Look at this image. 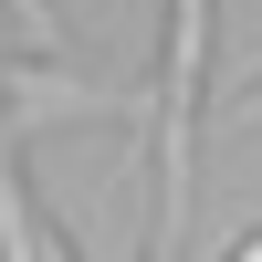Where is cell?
Returning <instances> with one entry per match:
<instances>
[{"label": "cell", "mask_w": 262, "mask_h": 262, "mask_svg": "<svg viewBox=\"0 0 262 262\" xmlns=\"http://www.w3.org/2000/svg\"><path fill=\"white\" fill-rule=\"evenodd\" d=\"M200 74H210V0H168V63H158V210H147V262H179L189 242V147H200Z\"/></svg>", "instance_id": "obj_1"}, {"label": "cell", "mask_w": 262, "mask_h": 262, "mask_svg": "<svg viewBox=\"0 0 262 262\" xmlns=\"http://www.w3.org/2000/svg\"><path fill=\"white\" fill-rule=\"evenodd\" d=\"M0 105H11V126H32V116H137V84H84V74H53L42 53H21L0 74Z\"/></svg>", "instance_id": "obj_2"}, {"label": "cell", "mask_w": 262, "mask_h": 262, "mask_svg": "<svg viewBox=\"0 0 262 262\" xmlns=\"http://www.w3.org/2000/svg\"><path fill=\"white\" fill-rule=\"evenodd\" d=\"M0 262H42V221H32V200H21L11 168H0Z\"/></svg>", "instance_id": "obj_3"}, {"label": "cell", "mask_w": 262, "mask_h": 262, "mask_svg": "<svg viewBox=\"0 0 262 262\" xmlns=\"http://www.w3.org/2000/svg\"><path fill=\"white\" fill-rule=\"evenodd\" d=\"M0 11L21 21V42H32V53H63V11H53V0H0Z\"/></svg>", "instance_id": "obj_4"}, {"label": "cell", "mask_w": 262, "mask_h": 262, "mask_svg": "<svg viewBox=\"0 0 262 262\" xmlns=\"http://www.w3.org/2000/svg\"><path fill=\"white\" fill-rule=\"evenodd\" d=\"M252 105H262V84H242V95H231V116H252Z\"/></svg>", "instance_id": "obj_5"}]
</instances>
